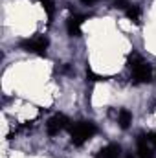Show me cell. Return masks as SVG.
<instances>
[{"label": "cell", "instance_id": "7", "mask_svg": "<svg viewBox=\"0 0 156 158\" xmlns=\"http://www.w3.org/2000/svg\"><path fill=\"white\" fill-rule=\"evenodd\" d=\"M121 156V147L117 143H109L101 151L96 153V158H119Z\"/></svg>", "mask_w": 156, "mask_h": 158}, {"label": "cell", "instance_id": "11", "mask_svg": "<svg viewBox=\"0 0 156 158\" xmlns=\"http://www.w3.org/2000/svg\"><path fill=\"white\" fill-rule=\"evenodd\" d=\"M86 77L90 79V81H109L107 76H99V74H96L92 68H86Z\"/></svg>", "mask_w": 156, "mask_h": 158}, {"label": "cell", "instance_id": "5", "mask_svg": "<svg viewBox=\"0 0 156 158\" xmlns=\"http://www.w3.org/2000/svg\"><path fill=\"white\" fill-rule=\"evenodd\" d=\"M136 145H138V156L140 158H153V147H151V142L145 134H140L136 138Z\"/></svg>", "mask_w": 156, "mask_h": 158}, {"label": "cell", "instance_id": "3", "mask_svg": "<svg viewBox=\"0 0 156 158\" xmlns=\"http://www.w3.org/2000/svg\"><path fill=\"white\" fill-rule=\"evenodd\" d=\"M48 44H50V40L46 39L44 35H35V37H31V39L20 40V48H22L24 52L37 53V55H46Z\"/></svg>", "mask_w": 156, "mask_h": 158}, {"label": "cell", "instance_id": "4", "mask_svg": "<svg viewBox=\"0 0 156 158\" xmlns=\"http://www.w3.org/2000/svg\"><path fill=\"white\" fill-rule=\"evenodd\" d=\"M64 129H70V119L66 118L64 114H55L48 119L46 123V131L50 136H57L59 132H63Z\"/></svg>", "mask_w": 156, "mask_h": 158}, {"label": "cell", "instance_id": "2", "mask_svg": "<svg viewBox=\"0 0 156 158\" xmlns=\"http://www.w3.org/2000/svg\"><path fill=\"white\" fill-rule=\"evenodd\" d=\"M96 132H97V127L92 121H77V123L70 125V136H72V143L74 145H83Z\"/></svg>", "mask_w": 156, "mask_h": 158}, {"label": "cell", "instance_id": "12", "mask_svg": "<svg viewBox=\"0 0 156 158\" xmlns=\"http://www.w3.org/2000/svg\"><path fill=\"white\" fill-rule=\"evenodd\" d=\"M147 138H149V142H151V143H153V145L156 147V131L149 132V134H147Z\"/></svg>", "mask_w": 156, "mask_h": 158}, {"label": "cell", "instance_id": "8", "mask_svg": "<svg viewBox=\"0 0 156 158\" xmlns=\"http://www.w3.org/2000/svg\"><path fill=\"white\" fill-rule=\"evenodd\" d=\"M117 123H119L121 129H129V125L132 123V112L127 110V109H121L117 112Z\"/></svg>", "mask_w": 156, "mask_h": 158}, {"label": "cell", "instance_id": "6", "mask_svg": "<svg viewBox=\"0 0 156 158\" xmlns=\"http://www.w3.org/2000/svg\"><path fill=\"white\" fill-rule=\"evenodd\" d=\"M84 22V17L83 15H72L68 20H66V31L70 37H79L81 35V24Z\"/></svg>", "mask_w": 156, "mask_h": 158}, {"label": "cell", "instance_id": "10", "mask_svg": "<svg viewBox=\"0 0 156 158\" xmlns=\"http://www.w3.org/2000/svg\"><path fill=\"white\" fill-rule=\"evenodd\" d=\"M39 2L42 4V7H44V11H46L48 19L51 20V19H53V13H55V7H53V0H39Z\"/></svg>", "mask_w": 156, "mask_h": 158}, {"label": "cell", "instance_id": "13", "mask_svg": "<svg viewBox=\"0 0 156 158\" xmlns=\"http://www.w3.org/2000/svg\"><path fill=\"white\" fill-rule=\"evenodd\" d=\"M81 2H83V4H86V6H90V4H94L96 0H81Z\"/></svg>", "mask_w": 156, "mask_h": 158}, {"label": "cell", "instance_id": "1", "mask_svg": "<svg viewBox=\"0 0 156 158\" xmlns=\"http://www.w3.org/2000/svg\"><path fill=\"white\" fill-rule=\"evenodd\" d=\"M129 68L132 70V77L136 83H149L151 77H153V68L147 61H143L142 55L138 53H132L129 55V61H127Z\"/></svg>", "mask_w": 156, "mask_h": 158}, {"label": "cell", "instance_id": "14", "mask_svg": "<svg viewBox=\"0 0 156 158\" xmlns=\"http://www.w3.org/2000/svg\"><path fill=\"white\" fill-rule=\"evenodd\" d=\"M125 158H134V156H132V155H127V156H125Z\"/></svg>", "mask_w": 156, "mask_h": 158}, {"label": "cell", "instance_id": "9", "mask_svg": "<svg viewBox=\"0 0 156 158\" xmlns=\"http://www.w3.org/2000/svg\"><path fill=\"white\" fill-rule=\"evenodd\" d=\"M125 13H127V19H129V20H132L134 24H140V17H142V9H140V6L132 4V6H129V7L125 9Z\"/></svg>", "mask_w": 156, "mask_h": 158}]
</instances>
